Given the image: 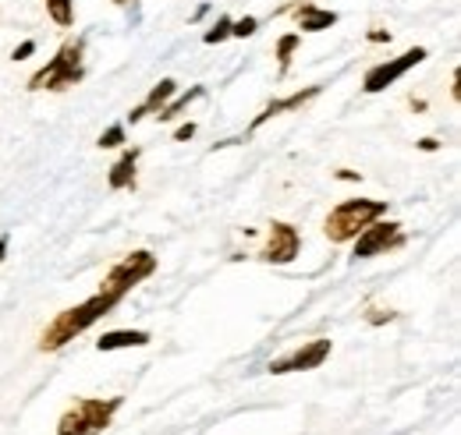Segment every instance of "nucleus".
Masks as SVG:
<instances>
[{
    "mask_svg": "<svg viewBox=\"0 0 461 435\" xmlns=\"http://www.w3.org/2000/svg\"><path fill=\"white\" fill-rule=\"evenodd\" d=\"M117 305H121V297L96 290L89 301H82V305H75V308H64L58 319L43 329V336H40V351H43V354H54V351H60V347H68L75 336H82L86 329L96 326L104 315H111Z\"/></svg>",
    "mask_w": 461,
    "mask_h": 435,
    "instance_id": "1",
    "label": "nucleus"
},
{
    "mask_svg": "<svg viewBox=\"0 0 461 435\" xmlns=\"http://www.w3.org/2000/svg\"><path fill=\"white\" fill-rule=\"evenodd\" d=\"M86 78V40L75 36L50 57L32 78H29V93H64L71 85H78Z\"/></svg>",
    "mask_w": 461,
    "mask_h": 435,
    "instance_id": "2",
    "label": "nucleus"
},
{
    "mask_svg": "<svg viewBox=\"0 0 461 435\" xmlns=\"http://www.w3.org/2000/svg\"><path fill=\"white\" fill-rule=\"evenodd\" d=\"M124 396H78L58 422V435H104L114 425Z\"/></svg>",
    "mask_w": 461,
    "mask_h": 435,
    "instance_id": "3",
    "label": "nucleus"
},
{
    "mask_svg": "<svg viewBox=\"0 0 461 435\" xmlns=\"http://www.w3.org/2000/svg\"><path fill=\"white\" fill-rule=\"evenodd\" d=\"M380 217H387L384 199H345L341 206L330 209V217L323 223V234L330 237V244H348Z\"/></svg>",
    "mask_w": 461,
    "mask_h": 435,
    "instance_id": "4",
    "label": "nucleus"
},
{
    "mask_svg": "<svg viewBox=\"0 0 461 435\" xmlns=\"http://www.w3.org/2000/svg\"><path fill=\"white\" fill-rule=\"evenodd\" d=\"M157 272V255L153 252H146V248H139V252H131V255H124L121 262H114V270L104 276V283H100V290L104 294H114V297H128L142 280H149Z\"/></svg>",
    "mask_w": 461,
    "mask_h": 435,
    "instance_id": "5",
    "label": "nucleus"
},
{
    "mask_svg": "<svg viewBox=\"0 0 461 435\" xmlns=\"http://www.w3.org/2000/svg\"><path fill=\"white\" fill-rule=\"evenodd\" d=\"M426 57H429L426 47H411V50H404L402 57H391V60H384V64H373V67L366 71V78H362V93L376 96V93L391 89L398 78H404L411 67H419Z\"/></svg>",
    "mask_w": 461,
    "mask_h": 435,
    "instance_id": "6",
    "label": "nucleus"
},
{
    "mask_svg": "<svg viewBox=\"0 0 461 435\" xmlns=\"http://www.w3.org/2000/svg\"><path fill=\"white\" fill-rule=\"evenodd\" d=\"M334 354V343L327 340V336H320V340H309V343H302V347H294L288 354H281V358H274L270 365H267V372L270 376H291V372H312V368H320L327 358Z\"/></svg>",
    "mask_w": 461,
    "mask_h": 435,
    "instance_id": "7",
    "label": "nucleus"
},
{
    "mask_svg": "<svg viewBox=\"0 0 461 435\" xmlns=\"http://www.w3.org/2000/svg\"><path fill=\"white\" fill-rule=\"evenodd\" d=\"M402 244H404L402 223L380 217L355 237V259H376V255H387V252H394Z\"/></svg>",
    "mask_w": 461,
    "mask_h": 435,
    "instance_id": "8",
    "label": "nucleus"
},
{
    "mask_svg": "<svg viewBox=\"0 0 461 435\" xmlns=\"http://www.w3.org/2000/svg\"><path fill=\"white\" fill-rule=\"evenodd\" d=\"M298 252H302V234H298V226H291L285 219H274L259 259H263V262H274V266H288V262L298 259Z\"/></svg>",
    "mask_w": 461,
    "mask_h": 435,
    "instance_id": "9",
    "label": "nucleus"
},
{
    "mask_svg": "<svg viewBox=\"0 0 461 435\" xmlns=\"http://www.w3.org/2000/svg\"><path fill=\"white\" fill-rule=\"evenodd\" d=\"M320 93H323V85H309V89H298V93H291V96H285V100L267 103V107H263V113H256V117H252L249 135H256V131H259L267 120H274V117H285V113H291V110H302L305 103H312Z\"/></svg>",
    "mask_w": 461,
    "mask_h": 435,
    "instance_id": "10",
    "label": "nucleus"
},
{
    "mask_svg": "<svg viewBox=\"0 0 461 435\" xmlns=\"http://www.w3.org/2000/svg\"><path fill=\"white\" fill-rule=\"evenodd\" d=\"M285 11L294 14V25H298L302 32H323V29L338 25V11L320 7V4H312V0H298L294 7H281L277 14H285Z\"/></svg>",
    "mask_w": 461,
    "mask_h": 435,
    "instance_id": "11",
    "label": "nucleus"
},
{
    "mask_svg": "<svg viewBox=\"0 0 461 435\" xmlns=\"http://www.w3.org/2000/svg\"><path fill=\"white\" fill-rule=\"evenodd\" d=\"M174 93H177V82H174V78H160V82L149 89V96L128 113V124H139V120H146L149 113H160V110L171 103Z\"/></svg>",
    "mask_w": 461,
    "mask_h": 435,
    "instance_id": "12",
    "label": "nucleus"
},
{
    "mask_svg": "<svg viewBox=\"0 0 461 435\" xmlns=\"http://www.w3.org/2000/svg\"><path fill=\"white\" fill-rule=\"evenodd\" d=\"M153 336L146 329H111L96 340V351L100 354H111V351H131V347H149Z\"/></svg>",
    "mask_w": 461,
    "mask_h": 435,
    "instance_id": "13",
    "label": "nucleus"
},
{
    "mask_svg": "<svg viewBox=\"0 0 461 435\" xmlns=\"http://www.w3.org/2000/svg\"><path fill=\"white\" fill-rule=\"evenodd\" d=\"M139 149H124L121 153V160L111 166V173H107V184H111V191H124V188H135V170H139Z\"/></svg>",
    "mask_w": 461,
    "mask_h": 435,
    "instance_id": "14",
    "label": "nucleus"
},
{
    "mask_svg": "<svg viewBox=\"0 0 461 435\" xmlns=\"http://www.w3.org/2000/svg\"><path fill=\"white\" fill-rule=\"evenodd\" d=\"M203 96H206V89H203V85H192V89H188V93H181V96L174 93L171 103H167V107L160 110L157 117H160V120H174V117H177L181 110H188L192 103H195V100H203Z\"/></svg>",
    "mask_w": 461,
    "mask_h": 435,
    "instance_id": "15",
    "label": "nucleus"
},
{
    "mask_svg": "<svg viewBox=\"0 0 461 435\" xmlns=\"http://www.w3.org/2000/svg\"><path fill=\"white\" fill-rule=\"evenodd\" d=\"M47 14L58 29H71L75 25V0H47Z\"/></svg>",
    "mask_w": 461,
    "mask_h": 435,
    "instance_id": "16",
    "label": "nucleus"
},
{
    "mask_svg": "<svg viewBox=\"0 0 461 435\" xmlns=\"http://www.w3.org/2000/svg\"><path fill=\"white\" fill-rule=\"evenodd\" d=\"M298 43H302V36H298V32H288V36H281V40H277V64H281V75H288L291 57H294V50H298Z\"/></svg>",
    "mask_w": 461,
    "mask_h": 435,
    "instance_id": "17",
    "label": "nucleus"
},
{
    "mask_svg": "<svg viewBox=\"0 0 461 435\" xmlns=\"http://www.w3.org/2000/svg\"><path fill=\"white\" fill-rule=\"evenodd\" d=\"M230 25H234V18L221 14V18L213 22V29H206V32H203V43H206V47H217V43L230 40Z\"/></svg>",
    "mask_w": 461,
    "mask_h": 435,
    "instance_id": "18",
    "label": "nucleus"
},
{
    "mask_svg": "<svg viewBox=\"0 0 461 435\" xmlns=\"http://www.w3.org/2000/svg\"><path fill=\"white\" fill-rule=\"evenodd\" d=\"M259 32V18H252V14H245V18H238L234 25H230V36L234 40H249V36H256Z\"/></svg>",
    "mask_w": 461,
    "mask_h": 435,
    "instance_id": "19",
    "label": "nucleus"
},
{
    "mask_svg": "<svg viewBox=\"0 0 461 435\" xmlns=\"http://www.w3.org/2000/svg\"><path fill=\"white\" fill-rule=\"evenodd\" d=\"M96 146H100V149H117V146H124V124H111V128L96 138Z\"/></svg>",
    "mask_w": 461,
    "mask_h": 435,
    "instance_id": "20",
    "label": "nucleus"
},
{
    "mask_svg": "<svg viewBox=\"0 0 461 435\" xmlns=\"http://www.w3.org/2000/svg\"><path fill=\"white\" fill-rule=\"evenodd\" d=\"M394 319H398V312H384V308H373V312L366 315L369 326H384V323H394Z\"/></svg>",
    "mask_w": 461,
    "mask_h": 435,
    "instance_id": "21",
    "label": "nucleus"
},
{
    "mask_svg": "<svg viewBox=\"0 0 461 435\" xmlns=\"http://www.w3.org/2000/svg\"><path fill=\"white\" fill-rule=\"evenodd\" d=\"M195 131H199V128L188 120V124H181V128L174 131V142H188V138H195Z\"/></svg>",
    "mask_w": 461,
    "mask_h": 435,
    "instance_id": "22",
    "label": "nucleus"
},
{
    "mask_svg": "<svg viewBox=\"0 0 461 435\" xmlns=\"http://www.w3.org/2000/svg\"><path fill=\"white\" fill-rule=\"evenodd\" d=\"M32 54H36V43H32V40H25V43L11 54V60H25V57H32Z\"/></svg>",
    "mask_w": 461,
    "mask_h": 435,
    "instance_id": "23",
    "label": "nucleus"
},
{
    "mask_svg": "<svg viewBox=\"0 0 461 435\" xmlns=\"http://www.w3.org/2000/svg\"><path fill=\"white\" fill-rule=\"evenodd\" d=\"M366 40H369V43H391V32H384V29H369Z\"/></svg>",
    "mask_w": 461,
    "mask_h": 435,
    "instance_id": "24",
    "label": "nucleus"
},
{
    "mask_svg": "<svg viewBox=\"0 0 461 435\" xmlns=\"http://www.w3.org/2000/svg\"><path fill=\"white\" fill-rule=\"evenodd\" d=\"M451 96H455V103L461 100V75H458V71L451 75Z\"/></svg>",
    "mask_w": 461,
    "mask_h": 435,
    "instance_id": "25",
    "label": "nucleus"
},
{
    "mask_svg": "<svg viewBox=\"0 0 461 435\" xmlns=\"http://www.w3.org/2000/svg\"><path fill=\"white\" fill-rule=\"evenodd\" d=\"M419 149H422V153H437V149H440V142H437V138H422V142H419Z\"/></svg>",
    "mask_w": 461,
    "mask_h": 435,
    "instance_id": "26",
    "label": "nucleus"
},
{
    "mask_svg": "<svg viewBox=\"0 0 461 435\" xmlns=\"http://www.w3.org/2000/svg\"><path fill=\"white\" fill-rule=\"evenodd\" d=\"M7 248H11V237H0V262L7 259Z\"/></svg>",
    "mask_w": 461,
    "mask_h": 435,
    "instance_id": "27",
    "label": "nucleus"
},
{
    "mask_svg": "<svg viewBox=\"0 0 461 435\" xmlns=\"http://www.w3.org/2000/svg\"><path fill=\"white\" fill-rule=\"evenodd\" d=\"M338 177L341 181H358V173H351V170H338Z\"/></svg>",
    "mask_w": 461,
    "mask_h": 435,
    "instance_id": "28",
    "label": "nucleus"
},
{
    "mask_svg": "<svg viewBox=\"0 0 461 435\" xmlns=\"http://www.w3.org/2000/svg\"><path fill=\"white\" fill-rule=\"evenodd\" d=\"M117 7H128V4H135V0H114Z\"/></svg>",
    "mask_w": 461,
    "mask_h": 435,
    "instance_id": "29",
    "label": "nucleus"
}]
</instances>
